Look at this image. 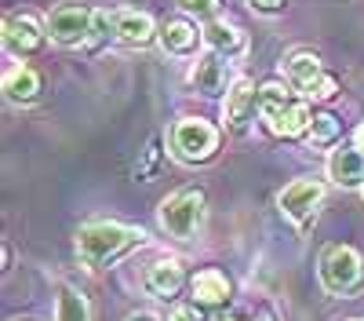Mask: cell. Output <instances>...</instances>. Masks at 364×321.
<instances>
[{
	"mask_svg": "<svg viewBox=\"0 0 364 321\" xmlns=\"http://www.w3.org/2000/svg\"><path fill=\"white\" fill-rule=\"evenodd\" d=\"M336 95H339V80L328 77V73H321V77L306 88V99H314V102H328V99H336Z\"/></svg>",
	"mask_w": 364,
	"mask_h": 321,
	"instance_id": "7402d4cb",
	"label": "cell"
},
{
	"mask_svg": "<svg viewBox=\"0 0 364 321\" xmlns=\"http://www.w3.org/2000/svg\"><path fill=\"white\" fill-rule=\"evenodd\" d=\"M350 321H364V317H350Z\"/></svg>",
	"mask_w": 364,
	"mask_h": 321,
	"instance_id": "f546056e",
	"label": "cell"
},
{
	"mask_svg": "<svg viewBox=\"0 0 364 321\" xmlns=\"http://www.w3.org/2000/svg\"><path fill=\"white\" fill-rule=\"evenodd\" d=\"M124 321H161V317H157L154 310H132V314H128Z\"/></svg>",
	"mask_w": 364,
	"mask_h": 321,
	"instance_id": "484cf974",
	"label": "cell"
},
{
	"mask_svg": "<svg viewBox=\"0 0 364 321\" xmlns=\"http://www.w3.org/2000/svg\"><path fill=\"white\" fill-rule=\"evenodd\" d=\"M48 41V26H41L33 15H8L4 19V44L15 55H33Z\"/></svg>",
	"mask_w": 364,
	"mask_h": 321,
	"instance_id": "ba28073f",
	"label": "cell"
},
{
	"mask_svg": "<svg viewBox=\"0 0 364 321\" xmlns=\"http://www.w3.org/2000/svg\"><path fill=\"white\" fill-rule=\"evenodd\" d=\"M255 321H277V317H273V314H259Z\"/></svg>",
	"mask_w": 364,
	"mask_h": 321,
	"instance_id": "83f0119b",
	"label": "cell"
},
{
	"mask_svg": "<svg viewBox=\"0 0 364 321\" xmlns=\"http://www.w3.org/2000/svg\"><path fill=\"white\" fill-rule=\"evenodd\" d=\"M178 8L186 15H193V19H215L219 0H178Z\"/></svg>",
	"mask_w": 364,
	"mask_h": 321,
	"instance_id": "603a6c76",
	"label": "cell"
},
{
	"mask_svg": "<svg viewBox=\"0 0 364 321\" xmlns=\"http://www.w3.org/2000/svg\"><path fill=\"white\" fill-rule=\"evenodd\" d=\"M360 194H364V186H360Z\"/></svg>",
	"mask_w": 364,
	"mask_h": 321,
	"instance_id": "4dcf8cb0",
	"label": "cell"
},
{
	"mask_svg": "<svg viewBox=\"0 0 364 321\" xmlns=\"http://www.w3.org/2000/svg\"><path fill=\"white\" fill-rule=\"evenodd\" d=\"M230 77H233V70H230V58L226 55H204V58H197V66H193V73H190V80H193V88L200 95H208V99H219L226 88H230Z\"/></svg>",
	"mask_w": 364,
	"mask_h": 321,
	"instance_id": "9c48e42d",
	"label": "cell"
},
{
	"mask_svg": "<svg viewBox=\"0 0 364 321\" xmlns=\"http://www.w3.org/2000/svg\"><path fill=\"white\" fill-rule=\"evenodd\" d=\"M317 278L328 296H350L364 281V259L350 245H328L317 263Z\"/></svg>",
	"mask_w": 364,
	"mask_h": 321,
	"instance_id": "3957f363",
	"label": "cell"
},
{
	"mask_svg": "<svg viewBox=\"0 0 364 321\" xmlns=\"http://www.w3.org/2000/svg\"><path fill=\"white\" fill-rule=\"evenodd\" d=\"M339 132H343L339 117L324 110V113H314V125H310L306 139H310V142H317V146H324V142H336V139H339Z\"/></svg>",
	"mask_w": 364,
	"mask_h": 321,
	"instance_id": "44dd1931",
	"label": "cell"
},
{
	"mask_svg": "<svg viewBox=\"0 0 364 321\" xmlns=\"http://www.w3.org/2000/svg\"><path fill=\"white\" fill-rule=\"evenodd\" d=\"M219 321H240V317H219Z\"/></svg>",
	"mask_w": 364,
	"mask_h": 321,
	"instance_id": "f1b7e54d",
	"label": "cell"
},
{
	"mask_svg": "<svg viewBox=\"0 0 364 321\" xmlns=\"http://www.w3.org/2000/svg\"><path fill=\"white\" fill-rule=\"evenodd\" d=\"M204 44H208V51L226 55V58H233V55H240V51L248 48L245 33H240V26H233L230 19H211L204 26Z\"/></svg>",
	"mask_w": 364,
	"mask_h": 321,
	"instance_id": "5bb4252c",
	"label": "cell"
},
{
	"mask_svg": "<svg viewBox=\"0 0 364 321\" xmlns=\"http://www.w3.org/2000/svg\"><path fill=\"white\" fill-rule=\"evenodd\" d=\"M182 281H186V274H182L178 259H157L154 267L146 270V278H142V285L154 292V296H161V300L175 296V292L182 288Z\"/></svg>",
	"mask_w": 364,
	"mask_h": 321,
	"instance_id": "2e32d148",
	"label": "cell"
},
{
	"mask_svg": "<svg viewBox=\"0 0 364 321\" xmlns=\"http://www.w3.org/2000/svg\"><path fill=\"white\" fill-rule=\"evenodd\" d=\"M328 179L343 186V190H357L364 186V150L360 146H339L328 157Z\"/></svg>",
	"mask_w": 364,
	"mask_h": 321,
	"instance_id": "30bf717a",
	"label": "cell"
},
{
	"mask_svg": "<svg viewBox=\"0 0 364 321\" xmlns=\"http://www.w3.org/2000/svg\"><path fill=\"white\" fill-rule=\"evenodd\" d=\"M168 321H204L200 303H175L171 314H168Z\"/></svg>",
	"mask_w": 364,
	"mask_h": 321,
	"instance_id": "cb8c5ba5",
	"label": "cell"
},
{
	"mask_svg": "<svg viewBox=\"0 0 364 321\" xmlns=\"http://www.w3.org/2000/svg\"><path fill=\"white\" fill-rule=\"evenodd\" d=\"M219 128L204 121V117H182V121L171 128L168 142H171V154L182 164H204L219 154Z\"/></svg>",
	"mask_w": 364,
	"mask_h": 321,
	"instance_id": "277c9868",
	"label": "cell"
},
{
	"mask_svg": "<svg viewBox=\"0 0 364 321\" xmlns=\"http://www.w3.org/2000/svg\"><path fill=\"white\" fill-rule=\"evenodd\" d=\"M142 241H146V233L139 226L117 223V219H91L77 230V256L87 270H102L106 263L120 259Z\"/></svg>",
	"mask_w": 364,
	"mask_h": 321,
	"instance_id": "6da1fadb",
	"label": "cell"
},
{
	"mask_svg": "<svg viewBox=\"0 0 364 321\" xmlns=\"http://www.w3.org/2000/svg\"><path fill=\"white\" fill-rule=\"evenodd\" d=\"M157 41H161V48H164L168 55H193L197 44L204 41V29H197V26L186 22V19H171V22L161 26Z\"/></svg>",
	"mask_w": 364,
	"mask_h": 321,
	"instance_id": "4fadbf2b",
	"label": "cell"
},
{
	"mask_svg": "<svg viewBox=\"0 0 364 321\" xmlns=\"http://www.w3.org/2000/svg\"><path fill=\"white\" fill-rule=\"evenodd\" d=\"M353 146H360V150H364V121L353 128Z\"/></svg>",
	"mask_w": 364,
	"mask_h": 321,
	"instance_id": "4316f807",
	"label": "cell"
},
{
	"mask_svg": "<svg viewBox=\"0 0 364 321\" xmlns=\"http://www.w3.org/2000/svg\"><path fill=\"white\" fill-rule=\"evenodd\" d=\"M55 321H91V303H87L84 292H77L73 285H63V288H58Z\"/></svg>",
	"mask_w": 364,
	"mask_h": 321,
	"instance_id": "d6986e66",
	"label": "cell"
},
{
	"mask_svg": "<svg viewBox=\"0 0 364 321\" xmlns=\"http://www.w3.org/2000/svg\"><path fill=\"white\" fill-rule=\"evenodd\" d=\"M248 4H252L255 11H266V15H273V11H281V8H284V0H248Z\"/></svg>",
	"mask_w": 364,
	"mask_h": 321,
	"instance_id": "d4e9b609",
	"label": "cell"
},
{
	"mask_svg": "<svg viewBox=\"0 0 364 321\" xmlns=\"http://www.w3.org/2000/svg\"><path fill=\"white\" fill-rule=\"evenodd\" d=\"M321 73H324V70H321V58H317V55H310V51L291 55V58H288V66H284L288 88H295V92H302V95H306V88H310Z\"/></svg>",
	"mask_w": 364,
	"mask_h": 321,
	"instance_id": "ac0fdd59",
	"label": "cell"
},
{
	"mask_svg": "<svg viewBox=\"0 0 364 321\" xmlns=\"http://www.w3.org/2000/svg\"><path fill=\"white\" fill-rule=\"evenodd\" d=\"M255 113H259V88H255V80L237 77L233 88L226 92V102H223V121H226V128L245 132V128L255 121Z\"/></svg>",
	"mask_w": 364,
	"mask_h": 321,
	"instance_id": "52a82bcc",
	"label": "cell"
},
{
	"mask_svg": "<svg viewBox=\"0 0 364 321\" xmlns=\"http://www.w3.org/2000/svg\"><path fill=\"white\" fill-rule=\"evenodd\" d=\"M91 29H95V11L84 4H58L48 15V37L63 48H77L91 41Z\"/></svg>",
	"mask_w": 364,
	"mask_h": 321,
	"instance_id": "5b68a950",
	"label": "cell"
},
{
	"mask_svg": "<svg viewBox=\"0 0 364 321\" xmlns=\"http://www.w3.org/2000/svg\"><path fill=\"white\" fill-rule=\"evenodd\" d=\"M113 29H117V41H124L132 48H142L157 37V22L154 15H146V11H135V8H124V11H117L113 15Z\"/></svg>",
	"mask_w": 364,
	"mask_h": 321,
	"instance_id": "7c38bea8",
	"label": "cell"
},
{
	"mask_svg": "<svg viewBox=\"0 0 364 321\" xmlns=\"http://www.w3.org/2000/svg\"><path fill=\"white\" fill-rule=\"evenodd\" d=\"M190 288H193V300H197L200 307H219V303L230 300V281H226V274L215 270V267L200 270V274L190 281Z\"/></svg>",
	"mask_w": 364,
	"mask_h": 321,
	"instance_id": "e0dca14e",
	"label": "cell"
},
{
	"mask_svg": "<svg viewBox=\"0 0 364 321\" xmlns=\"http://www.w3.org/2000/svg\"><path fill=\"white\" fill-rule=\"evenodd\" d=\"M266 125L273 135H281V139H299V135H306L310 125H314V110L310 102H302V99H291L288 106H281L273 117H266Z\"/></svg>",
	"mask_w": 364,
	"mask_h": 321,
	"instance_id": "8fae6325",
	"label": "cell"
},
{
	"mask_svg": "<svg viewBox=\"0 0 364 321\" xmlns=\"http://www.w3.org/2000/svg\"><path fill=\"white\" fill-rule=\"evenodd\" d=\"M204 216H208V197L197 186H186V190L164 197L161 209H157L161 230L168 233V238H175V241L197 238V230L204 226Z\"/></svg>",
	"mask_w": 364,
	"mask_h": 321,
	"instance_id": "7a4b0ae2",
	"label": "cell"
},
{
	"mask_svg": "<svg viewBox=\"0 0 364 321\" xmlns=\"http://www.w3.org/2000/svg\"><path fill=\"white\" fill-rule=\"evenodd\" d=\"M324 201V183L321 179H291L281 194H277V209L291 226H306L314 219V212Z\"/></svg>",
	"mask_w": 364,
	"mask_h": 321,
	"instance_id": "8992f818",
	"label": "cell"
},
{
	"mask_svg": "<svg viewBox=\"0 0 364 321\" xmlns=\"http://www.w3.org/2000/svg\"><path fill=\"white\" fill-rule=\"evenodd\" d=\"M288 102H291V95H288V88H284V84L269 80V84L259 88V117H262V121H266V117H273L281 106H288Z\"/></svg>",
	"mask_w": 364,
	"mask_h": 321,
	"instance_id": "ffe728a7",
	"label": "cell"
},
{
	"mask_svg": "<svg viewBox=\"0 0 364 321\" xmlns=\"http://www.w3.org/2000/svg\"><path fill=\"white\" fill-rule=\"evenodd\" d=\"M4 95H8V102H18V106L33 102L41 95V73L33 66H22V63L8 66V73H4Z\"/></svg>",
	"mask_w": 364,
	"mask_h": 321,
	"instance_id": "9a60e30c",
	"label": "cell"
}]
</instances>
